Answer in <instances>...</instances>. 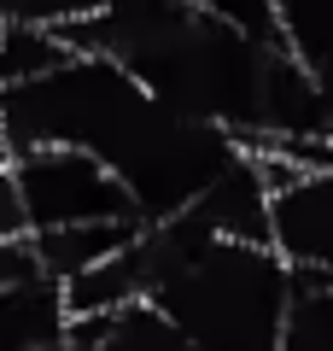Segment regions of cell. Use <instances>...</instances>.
Masks as SVG:
<instances>
[{"mask_svg":"<svg viewBox=\"0 0 333 351\" xmlns=\"http://www.w3.org/2000/svg\"><path fill=\"white\" fill-rule=\"evenodd\" d=\"M6 188L18 193L29 234L76 223H147L123 170L94 147H29L6 158Z\"/></svg>","mask_w":333,"mask_h":351,"instance_id":"cell-1","label":"cell"},{"mask_svg":"<svg viewBox=\"0 0 333 351\" xmlns=\"http://www.w3.org/2000/svg\"><path fill=\"white\" fill-rule=\"evenodd\" d=\"M275 351H333V276L293 269V304Z\"/></svg>","mask_w":333,"mask_h":351,"instance_id":"cell-2","label":"cell"},{"mask_svg":"<svg viewBox=\"0 0 333 351\" xmlns=\"http://www.w3.org/2000/svg\"><path fill=\"white\" fill-rule=\"evenodd\" d=\"M99 351H193V339L182 334V322H175L158 299H135L129 311L106 316Z\"/></svg>","mask_w":333,"mask_h":351,"instance_id":"cell-3","label":"cell"},{"mask_svg":"<svg viewBox=\"0 0 333 351\" xmlns=\"http://www.w3.org/2000/svg\"><path fill=\"white\" fill-rule=\"evenodd\" d=\"M6 6H12V0H6Z\"/></svg>","mask_w":333,"mask_h":351,"instance_id":"cell-4","label":"cell"}]
</instances>
